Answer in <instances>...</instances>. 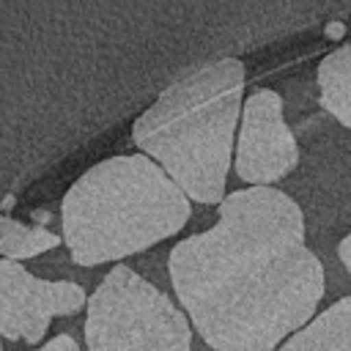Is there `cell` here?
<instances>
[{
    "mask_svg": "<svg viewBox=\"0 0 351 351\" xmlns=\"http://www.w3.org/2000/svg\"><path fill=\"white\" fill-rule=\"evenodd\" d=\"M0 351H3V346H0Z\"/></svg>",
    "mask_w": 351,
    "mask_h": 351,
    "instance_id": "cell-12",
    "label": "cell"
},
{
    "mask_svg": "<svg viewBox=\"0 0 351 351\" xmlns=\"http://www.w3.org/2000/svg\"><path fill=\"white\" fill-rule=\"evenodd\" d=\"M337 258H340V263L348 269V274H351V230L340 239V244H337Z\"/></svg>",
    "mask_w": 351,
    "mask_h": 351,
    "instance_id": "cell-11",
    "label": "cell"
},
{
    "mask_svg": "<svg viewBox=\"0 0 351 351\" xmlns=\"http://www.w3.org/2000/svg\"><path fill=\"white\" fill-rule=\"evenodd\" d=\"M244 107V63L219 58L200 63L134 121L132 137L189 200L222 203Z\"/></svg>",
    "mask_w": 351,
    "mask_h": 351,
    "instance_id": "cell-2",
    "label": "cell"
},
{
    "mask_svg": "<svg viewBox=\"0 0 351 351\" xmlns=\"http://www.w3.org/2000/svg\"><path fill=\"white\" fill-rule=\"evenodd\" d=\"M60 244V236L41 228V225H25L14 217L0 214V255L5 261H25L36 258L47 250H55Z\"/></svg>",
    "mask_w": 351,
    "mask_h": 351,
    "instance_id": "cell-9",
    "label": "cell"
},
{
    "mask_svg": "<svg viewBox=\"0 0 351 351\" xmlns=\"http://www.w3.org/2000/svg\"><path fill=\"white\" fill-rule=\"evenodd\" d=\"M192 214L181 186L145 154L110 156L63 195V241L77 266L137 255L176 236Z\"/></svg>",
    "mask_w": 351,
    "mask_h": 351,
    "instance_id": "cell-3",
    "label": "cell"
},
{
    "mask_svg": "<svg viewBox=\"0 0 351 351\" xmlns=\"http://www.w3.org/2000/svg\"><path fill=\"white\" fill-rule=\"evenodd\" d=\"M88 307L82 285L71 280H41L16 261H0V337L38 343L55 315Z\"/></svg>",
    "mask_w": 351,
    "mask_h": 351,
    "instance_id": "cell-6",
    "label": "cell"
},
{
    "mask_svg": "<svg viewBox=\"0 0 351 351\" xmlns=\"http://www.w3.org/2000/svg\"><path fill=\"white\" fill-rule=\"evenodd\" d=\"M302 159L299 140L285 121V101L271 88H258L244 99L239 140H236V176L250 186H274L288 178Z\"/></svg>",
    "mask_w": 351,
    "mask_h": 351,
    "instance_id": "cell-5",
    "label": "cell"
},
{
    "mask_svg": "<svg viewBox=\"0 0 351 351\" xmlns=\"http://www.w3.org/2000/svg\"><path fill=\"white\" fill-rule=\"evenodd\" d=\"M321 110L351 132V44H343L321 58L315 69Z\"/></svg>",
    "mask_w": 351,
    "mask_h": 351,
    "instance_id": "cell-7",
    "label": "cell"
},
{
    "mask_svg": "<svg viewBox=\"0 0 351 351\" xmlns=\"http://www.w3.org/2000/svg\"><path fill=\"white\" fill-rule=\"evenodd\" d=\"M280 351H351V296L318 313Z\"/></svg>",
    "mask_w": 351,
    "mask_h": 351,
    "instance_id": "cell-8",
    "label": "cell"
},
{
    "mask_svg": "<svg viewBox=\"0 0 351 351\" xmlns=\"http://www.w3.org/2000/svg\"><path fill=\"white\" fill-rule=\"evenodd\" d=\"M88 351H189L186 315L145 277L118 263L88 296Z\"/></svg>",
    "mask_w": 351,
    "mask_h": 351,
    "instance_id": "cell-4",
    "label": "cell"
},
{
    "mask_svg": "<svg viewBox=\"0 0 351 351\" xmlns=\"http://www.w3.org/2000/svg\"><path fill=\"white\" fill-rule=\"evenodd\" d=\"M38 351H80V346H77V340L71 335H58L47 346H41Z\"/></svg>",
    "mask_w": 351,
    "mask_h": 351,
    "instance_id": "cell-10",
    "label": "cell"
},
{
    "mask_svg": "<svg viewBox=\"0 0 351 351\" xmlns=\"http://www.w3.org/2000/svg\"><path fill=\"white\" fill-rule=\"evenodd\" d=\"M167 271L200 337L217 351H274L324 296L302 206L277 186L225 195L217 222L170 250Z\"/></svg>",
    "mask_w": 351,
    "mask_h": 351,
    "instance_id": "cell-1",
    "label": "cell"
}]
</instances>
